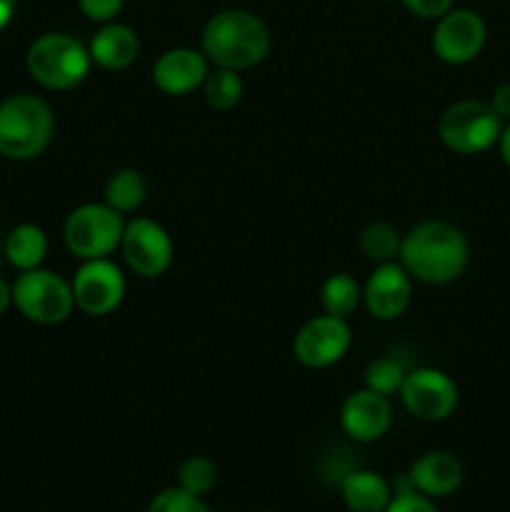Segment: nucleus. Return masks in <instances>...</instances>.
Returning a JSON list of instances; mask_svg holds the SVG:
<instances>
[{
    "label": "nucleus",
    "mask_w": 510,
    "mask_h": 512,
    "mask_svg": "<svg viewBox=\"0 0 510 512\" xmlns=\"http://www.w3.org/2000/svg\"><path fill=\"white\" fill-rule=\"evenodd\" d=\"M13 305V285L5 283V278H0V315Z\"/></svg>",
    "instance_id": "nucleus-33"
},
{
    "label": "nucleus",
    "mask_w": 510,
    "mask_h": 512,
    "mask_svg": "<svg viewBox=\"0 0 510 512\" xmlns=\"http://www.w3.org/2000/svg\"><path fill=\"white\" fill-rule=\"evenodd\" d=\"M88 50L93 63L100 68L125 70L138 60L140 38L130 25L110 20V23L100 25V30L90 40Z\"/></svg>",
    "instance_id": "nucleus-17"
},
{
    "label": "nucleus",
    "mask_w": 510,
    "mask_h": 512,
    "mask_svg": "<svg viewBox=\"0 0 510 512\" xmlns=\"http://www.w3.org/2000/svg\"><path fill=\"white\" fill-rule=\"evenodd\" d=\"M413 488L428 498H448L463 483V463L450 450H430L408 470Z\"/></svg>",
    "instance_id": "nucleus-16"
},
{
    "label": "nucleus",
    "mask_w": 510,
    "mask_h": 512,
    "mask_svg": "<svg viewBox=\"0 0 510 512\" xmlns=\"http://www.w3.org/2000/svg\"><path fill=\"white\" fill-rule=\"evenodd\" d=\"M405 375H408V370H405V365L400 363L398 358H390V355L375 358L373 363L365 368V388L375 390V393L380 395H388L390 398V395L400 393Z\"/></svg>",
    "instance_id": "nucleus-25"
},
{
    "label": "nucleus",
    "mask_w": 510,
    "mask_h": 512,
    "mask_svg": "<svg viewBox=\"0 0 510 512\" xmlns=\"http://www.w3.org/2000/svg\"><path fill=\"white\" fill-rule=\"evenodd\" d=\"M145 195H148V183L135 168L118 170L105 183V203L123 215L135 213L145 203Z\"/></svg>",
    "instance_id": "nucleus-20"
},
{
    "label": "nucleus",
    "mask_w": 510,
    "mask_h": 512,
    "mask_svg": "<svg viewBox=\"0 0 510 512\" xmlns=\"http://www.w3.org/2000/svg\"><path fill=\"white\" fill-rule=\"evenodd\" d=\"M470 245L463 230L448 220H423L403 235L398 263L418 283L448 285L465 273Z\"/></svg>",
    "instance_id": "nucleus-1"
},
{
    "label": "nucleus",
    "mask_w": 510,
    "mask_h": 512,
    "mask_svg": "<svg viewBox=\"0 0 510 512\" xmlns=\"http://www.w3.org/2000/svg\"><path fill=\"white\" fill-rule=\"evenodd\" d=\"M488 43V23L470 8H453L435 20L433 50L443 63L468 65Z\"/></svg>",
    "instance_id": "nucleus-10"
},
{
    "label": "nucleus",
    "mask_w": 510,
    "mask_h": 512,
    "mask_svg": "<svg viewBox=\"0 0 510 512\" xmlns=\"http://www.w3.org/2000/svg\"><path fill=\"white\" fill-rule=\"evenodd\" d=\"M205 103L213 110H233L235 105L243 100L245 95V83L240 78L238 70L230 68H218L213 65L203 83Z\"/></svg>",
    "instance_id": "nucleus-23"
},
{
    "label": "nucleus",
    "mask_w": 510,
    "mask_h": 512,
    "mask_svg": "<svg viewBox=\"0 0 510 512\" xmlns=\"http://www.w3.org/2000/svg\"><path fill=\"white\" fill-rule=\"evenodd\" d=\"M15 8H18V0H0V30L8 28V23L15 15Z\"/></svg>",
    "instance_id": "nucleus-32"
},
{
    "label": "nucleus",
    "mask_w": 510,
    "mask_h": 512,
    "mask_svg": "<svg viewBox=\"0 0 510 512\" xmlns=\"http://www.w3.org/2000/svg\"><path fill=\"white\" fill-rule=\"evenodd\" d=\"M390 423H393L390 398L370 388L350 393L340 408V428L355 443H375L388 433Z\"/></svg>",
    "instance_id": "nucleus-13"
},
{
    "label": "nucleus",
    "mask_w": 510,
    "mask_h": 512,
    "mask_svg": "<svg viewBox=\"0 0 510 512\" xmlns=\"http://www.w3.org/2000/svg\"><path fill=\"white\" fill-rule=\"evenodd\" d=\"M120 253L140 278H158L173 263V240L168 230L150 218L125 220Z\"/></svg>",
    "instance_id": "nucleus-11"
},
{
    "label": "nucleus",
    "mask_w": 510,
    "mask_h": 512,
    "mask_svg": "<svg viewBox=\"0 0 510 512\" xmlns=\"http://www.w3.org/2000/svg\"><path fill=\"white\" fill-rule=\"evenodd\" d=\"M340 495L350 512H385L393 500V485L373 470H350L340 480Z\"/></svg>",
    "instance_id": "nucleus-18"
},
{
    "label": "nucleus",
    "mask_w": 510,
    "mask_h": 512,
    "mask_svg": "<svg viewBox=\"0 0 510 512\" xmlns=\"http://www.w3.org/2000/svg\"><path fill=\"white\" fill-rule=\"evenodd\" d=\"M125 218L108 203L78 205L65 218L63 240L65 248L80 260L108 258L120 248Z\"/></svg>",
    "instance_id": "nucleus-6"
},
{
    "label": "nucleus",
    "mask_w": 510,
    "mask_h": 512,
    "mask_svg": "<svg viewBox=\"0 0 510 512\" xmlns=\"http://www.w3.org/2000/svg\"><path fill=\"white\" fill-rule=\"evenodd\" d=\"M258 512H273V510H258Z\"/></svg>",
    "instance_id": "nucleus-34"
},
{
    "label": "nucleus",
    "mask_w": 510,
    "mask_h": 512,
    "mask_svg": "<svg viewBox=\"0 0 510 512\" xmlns=\"http://www.w3.org/2000/svg\"><path fill=\"white\" fill-rule=\"evenodd\" d=\"M55 135L53 108L43 98L15 93L0 100V155L8 160H35Z\"/></svg>",
    "instance_id": "nucleus-3"
},
{
    "label": "nucleus",
    "mask_w": 510,
    "mask_h": 512,
    "mask_svg": "<svg viewBox=\"0 0 510 512\" xmlns=\"http://www.w3.org/2000/svg\"><path fill=\"white\" fill-rule=\"evenodd\" d=\"M410 298H413V278L398 260L375 265L363 288V303L375 320L400 318L408 310Z\"/></svg>",
    "instance_id": "nucleus-14"
},
{
    "label": "nucleus",
    "mask_w": 510,
    "mask_h": 512,
    "mask_svg": "<svg viewBox=\"0 0 510 512\" xmlns=\"http://www.w3.org/2000/svg\"><path fill=\"white\" fill-rule=\"evenodd\" d=\"M490 105L503 120H510V83H500L490 95Z\"/></svg>",
    "instance_id": "nucleus-30"
},
{
    "label": "nucleus",
    "mask_w": 510,
    "mask_h": 512,
    "mask_svg": "<svg viewBox=\"0 0 510 512\" xmlns=\"http://www.w3.org/2000/svg\"><path fill=\"white\" fill-rule=\"evenodd\" d=\"M350 343H353V330H350L348 318L323 313L310 318L295 333L293 355L303 368L325 370L345 358Z\"/></svg>",
    "instance_id": "nucleus-8"
},
{
    "label": "nucleus",
    "mask_w": 510,
    "mask_h": 512,
    "mask_svg": "<svg viewBox=\"0 0 510 512\" xmlns=\"http://www.w3.org/2000/svg\"><path fill=\"white\" fill-rule=\"evenodd\" d=\"M218 485V465L205 455H190L178 468V488L193 495H208Z\"/></svg>",
    "instance_id": "nucleus-24"
},
{
    "label": "nucleus",
    "mask_w": 510,
    "mask_h": 512,
    "mask_svg": "<svg viewBox=\"0 0 510 512\" xmlns=\"http://www.w3.org/2000/svg\"><path fill=\"white\" fill-rule=\"evenodd\" d=\"M360 250L368 260H373L375 265L393 263L400 255V243H403V235L398 233V228L385 220H375L368 223L360 233Z\"/></svg>",
    "instance_id": "nucleus-22"
},
{
    "label": "nucleus",
    "mask_w": 510,
    "mask_h": 512,
    "mask_svg": "<svg viewBox=\"0 0 510 512\" xmlns=\"http://www.w3.org/2000/svg\"><path fill=\"white\" fill-rule=\"evenodd\" d=\"M125 0H78L80 13L95 23H110L123 10Z\"/></svg>",
    "instance_id": "nucleus-28"
},
{
    "label": "nucleus",
    "mask_w": 510,
    "mask_h": 512,
    "mask_svg": "<svg viewBox=\"0 0 510 512\" xmlns=\"http://www.w3.org/2000/svg\"><path fill=\"white\" fill-rule=\"evenodd\" d=\"M320 303H323L325 313L350 318L358 310V305L363 303V288H360L353 275L333 273L328 275V280L320 288Z\"/></svg>",
    "instance_id": "nucleus-21"
},
{
    "label": "nucleus",
    "mask_w": 510,
    "mask_h": 512,
    "mask_svg": "<svg viewBox=\"0 0 510 512\" xmlns=\"http://www.w3.org/2000/svg\"><path fill=\"white\" fill-rule=\"evenodd\" d=\"M385 512H440L435 508L433 498L418 493V490H410V493H398L393 495L390 505Z\"/></svg>",
    "instance_id": "nucleus-27"
},
{
    "label": "nucleus",
    "mask_w": 510,
    "mask_h": 512,
    "mask_svg": "<svg viewBox=\"0 0 510 512\" xmlns=\"http://www.w3.org/2000/svg\"><path fill=\"white\" fill-rule=\"evenodd\" d=\"M503 118L485 100H458L438 118V138L458 155L485 153L498 143Z\"/></svg>",
    "instance_id": "nucleus-5"
},
{
    "label": "nucleus",
    "mask_w": 510,
    "mask_h": 512,
    "mask_svg": "<svg viewBox=\"0 0 510 512\" xmlns=\"http://www.w3.org/2000/svg\"><path fill=\"white\" fill-rule=\"evenodd\" d=\"M70 285L75 308L93 318L110 315L125 298V275L110 258L83 260Z\"/></svg>",
    "instance_id": "nucleus-12"
},
{
    "label": "nucleus",
    "mask_w": 510,
    "mask_h": 512,
    "mask_svg": "<svg viewBox=\"0 0 510 512\" xmlns=\"http://www.w3.org/2000/svg\"><path fill=\"white\" fill-rule=\"evenodd\" d=\"M210 68L213 65L203 50L170 48L155 60L153 83L165 95H190L203 88Z\"/></svg>",
    "instance_id": "nucleus-15"
},
{
    "label": "nucleus",
    "mask_w": 510,
    "mask_h": 512,
    "mask_svg": "<svg viewBox=\"0 0 510 512\" xmlns=\"http://www.w3.org/2000/svg\"><path fill=\"white\" fill-rule=\"evenodd\" d=\"M90 65V50L75 35L60 30L38 35L25 53L30 78L48 90L75 88L88 78Z\"/></svg>",
    "instance_id": "nucleus-4"
},
{
    "label": "nucleus",
    "mask_w": 510,
    "mask_h": 512,
    "mask_svg": "<svg viewBox=\"0 0 510 512\" xmlns=\"http://www.w3.org/2000/svg\"><path fill=\"white\" fill-rule=\"evenodd\" d=\"M403 3V8L408 10V13L418 15V18L423 20H438L443 18L448 10L455 8V0H400Z\"/></svg>",
    "instance_id": "nucleus-29"
},
{
    "label": "nucleus",
    "mask_w": 510,
    "mask_h": 512,
    "mask_svg": "<svg viewBox=\"0 0 510 512\" xmlns=\"http://www.w3.org/2000/svg\"><path fill=\"white\" fill-rule=\"evenodd\" d=\"M145 512H213L203 503L200 495L188 493L183 488H165L148 503Z\"/></svg>",
    "instance_id": "nucleus-26"
},
{
    "label": "nucleus",
    "mask_w": 510,
    "mask_h": 512,
    "mask_svg": "<svg viewBox=\"0 0 510 512\" xmlns=\"http://www.w3.org/2000/svg\"><path fill=\"white\" fill-rule=\"evenodd\" d=\"M13 305L38 325H60L73 315V285L53 270H23L13 283Z\"/></svg>",
    "instance_id": "nucleus-7"
},
{
    "label": "nucleus",
    "mask_w": 510,
    "mask_h": 512,
    "mask_svg": "<svg viewBox=\"0 0 510 512\" xmlns=\"http://www.w3.org/2000/svg\"><path fill=\"white\" fill-rule=\"evenodd\" d=\"M3 253L13 268L35 270L43 265L45 255H48V235L43 228L33 223H20L5 235Z\"/></svg>",
    "instance_id": "nucleus-19"
},
{
    "label": "nucleus",
    "mask_w": 510,
    "mask_h": 512,
    "mask_svg": "<svg viewBox=\"0 0 510 512\" xmlns=\"http://www.w3.org/2000/svg\"><path fill=\"white\" fill-rule=\"evenodd\" d=\"M400 400L405 410L425 423H440L448 420L458 408V385L448 373L438 368H415L408 370L400 388Z\"/></svg>",
    "instance_id": "nucleus-9"
},
{
    "label": "nucleus",
    "mask_w": 510,
    "mask_h": 512,
    "mask_svg": "<svg viewBox=\"0 0 510 512\" xmlns=\"http://www.w3.org/2000/svg\"><path fill=\"white\" fill-rule=\"evenodd\" d=\"M495 145H498V153L500 158H503V163L510 168V123L503 125V130H500L498 135V143Z\"/></svg>",
    "instance_id": "nucleus-31"
},
{
    "label": "nucleus",
    "mask_w": 510,
    "mask_h": 512,
    "mask_svg": "<svg viewBox=\"0 0 510 512\" xmlns=\"http://www.w3.org/2000/svg\"><path fill=\"white\" fill-rule=\"evenodd\" d=\"M270 30L250 10H220L205 23L200 35V50L210 65L230 70H248L263 63L270 53Z\"/></svg>",
    "instance_id": "nucleus-2"
}]
</instances>
